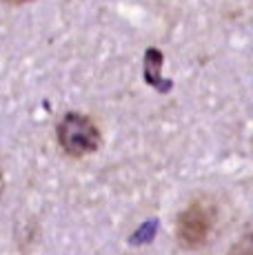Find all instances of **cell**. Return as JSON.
Segmentation results:
<instances>
[{
	"mask_svg": "<svg viewBox=\"0 0 253 255\" xmlns=\"http://www.w3.org/2000/svg\"><path fill=\"white\" fill-rule=\"evenodd\" d=\"M218 209L211 200L198 198L189 202L178 213L176 220V242L184 251H198L209 242L216 227Z\"/></svg>",
	"mask_w": 253,
	"mask_h": 255,
	"instance_id": "1",
	"label": "cell"
},
{
	"mask_svg": "<svg viewBox=\"0 0 253 255\" xmlns=\"http://www.w3.org/2000/svg\"><path fill=\"white\" fill-rule=\"evenodd\" d=\"M58 144L69 158H85L100 146V129L89 116L69 111L56 129Z\"/></svg>",
	"mask_w": 253,
	"mask_h": 255,
	"instance_id": "2",
	"label": "cell"
},
{
	"mask_svg": "<svg viewBox=\"0 0 253 255\" xmlns=\"http://www.w3.org/2000/svg\"><path fill=\"white\" fill-rule=\"evenodd\" d=\"M227 255H253V222L247 224V229L236 238Z\"/></svg>",
	"mask_w": 253,
	"mask_h": 255,
	"instance_id": "3",
	"label": "cell"
},
{
	"mask_svg": "<svg viewBox=\"0 0 253 255\" xmlns=\"http://www.w3.org/2000/svg\"><path fill=\"white\" fill-rule=\"evenodd\" d=\"M0 2H7V4H22V2H29V0H0Z\"/></svg>",
	"mask_w": 253,
	"mask_h": 255,
	"instance_id": "4",
	"label": "cell"
},
{
	"mask_svg": "<svg viewBox=\"0 0 253 255\" xmlns=\"http://www.w3.org/2000/svg\"><path fill=\"white\" fill-rule=\"evenodd\" d=\"M4 191V175H2V169H0V195H2Z\"/></svg>",
	"mask_w": 253,
	"mask_h": 255,
	"instance_id": "5",
	"label": "cell"
}]
</instances>
